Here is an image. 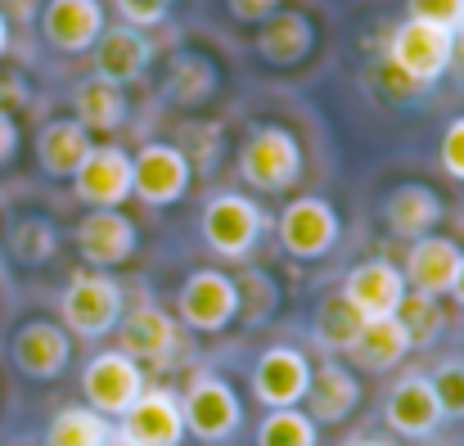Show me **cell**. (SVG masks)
<instances>
[{
    "mask_svg": "<svg viewBox=\"0 0 464 446\" xmlns=\"http://www.w3.org/2000/svg\"><path fill=\"white\" fill-rule=\"evenodd\" d=\"M451 54H456V36L438 23H420L406 18L392 27L388 41V63L411 82V86H433L451 73Z\"/></svg>",
    "mask_w": 464,
    "mask_h": 446,
    "instance_id": "cell-1",
    "label": "cell"
},
{
    "mask_svg": "<svg viewBox=\"0 0 464 446\" xmlns=\"http://www.w3.org/2000/svg\"><path fill=\"white\" fill-rule=\"evenodd\" d=\"M122 306H127L122 285L113 276H104V271H77L68 280L63 297H59V315H63L68 334H77V338L113 334L118 320H122Z\"/></svg>",
    "mask_w": 464,
    "mask_h": 446,
    "instance_id": "cell-2",
    "label": "cell"
},
{
    "mask_svg": "<svg viewBox=\"0 0 464 446\" xmlns=\"http://www.w3.org/2000/svg\"><path fill=\"white\" fill-rule=\"evenodd\" d=\"M239 176L253 189H294L303 176V145L285 127H257L239 149Z\"/></svg>",
    "mask_w": 464,
    "mask_h": 446,
    "instance_id": "cell-3",
    "label": "cell"
},
{
    "mask_svg": "<svg viewBox=\"0 0 464 446\" xmlns=\"http://www.w3.org/2000/svg\"><path fill=\"white\" fill-rule=\"evenodd\" d=\"M262 230H266V212L244 194H217L203 208V239L217 257H230V262L248 257Z\"/></svg>",
    "mask_w": 464,
    "mask_h": 446,
    "instance_id": "cell-4",
    "label": "cell"
},
{
    "mask_svg": "<svg viewBox=\"0 0 464 446\" xmlns=\"http://www.w3.org/2000/svg\"><path fill=\"white\" fill-rule=\"evenodd\" d=\"M180 420H185V433H194L198 442H226L239 429L244 406H239V397L226 379L194 374L185 397H180Z\"/></svg>",
    "mask_w": 464,
    "mask_h": 446,
    "instance_id": "cell-5",
    "label": "cell"
},
{
    "mask_svg": "<svg viewBox=\"0 0 464 446\" xmlns=\"http://www.w3.org/2000/svg\"><path fill=\"white\" fill-rule=\"evenodd\" d=\"M145 388H150V383H145V370H140L131 356H122V352H100V356H91L86 370H82V397H86V406L100 411L104 420H113V415L122 420Z\"/></svg>",
    "mask_w": 464,
    "mask_h": 446,
    "instance_id": "cell-6",
    "label": "cell"
},
{
    "mask_svg": "<svg viewBox=\"0 0 464 446\" xmlns=\"http://www.w3.org/2000/svg\"><path fill=\"white\" fill-rule=\"evenodd\" d=\"M194 180V167L189 158L180 153V145H140V153L131 158V194L150 208H167V203H180L185 189Z\"/></svg>",
    "mask_w": 464,
    "mask_h": 446,
    "instance_id": "cell-7",
    "label": "cell"
},
{
    "mask_svg": "<svg viewBox=\"0 0 464 446\" xmlns=\"http://www.w3.org/2000/svg\"><path fill=\"white\" fill-rule=\"evenodd\" d=\"M176 315L198 329V334H221L235 315H239V289L230 276L221 271H194L180 294H176Z\"/></svg>",
    "mask_w": 464,
    "mask_h": 446,
    "instance_id": "cell-8",
    "label": "cell"
},
{
    "mask_svg": "<svg viewBox=\"0 0 464 446\" xmlns=\"http://www.w3.org/2000/svg\"><path fill=\"white\" fill-rule=\"evenodd\" d=\"M77 253L95 271H113V267L131 262V253H136V226H131V217L118 212V208H91L77 221Z\"/></svg>",
    "mask_w": 464,
    "mask_h": 446,
    "instance_id": "cell-9",
    "label": "cell"
},
{
    "mask_svg": "<svg viewBox=\"0 0 464 446\" xmlns=\"http://www.w3.org/2000/svg\"><path fill=\"white\" fill-rule=\"evenodd\" d=\"M72 189L86 208H122L131 194V153L118 145H91L72 171Z\"/></svg>",
    "mask_w": 464,
    "mask_h": 446,
    "instance_id": "cell-10",
    "label": "cell"
},
{
    "mask_svg": "<svg viewBox=\"0 0 464 446\" xmlns=\"http://www.w3.org/2000/svg\"><path fill=\"white\" fill-rule=\"evenodd\" d=\"M311 379V361L298 347H266L253 365V397L266 411H289L303 406Z\"/></svg>",
    "mask_w": 464,
    "mask_h": 446,
    "instance_id": "cell-11",
    "label": "cell"
},
{
    "mask_svg": "<svg viewBox=\"0 0 464 446\" xmlns=\"http://www.w3.org/2000/svg\"><path fill=\"white\" fill-rule=\"evenodd\" d=\"M36 23H41V36L50 50L86 54L104 32V5L100 0H45Z\"/></svg>",
    "mask_w": 464,
    "mask_h": 446,
    "instance_id": "cell-12",
    "label": "cell"
},
{
    "mask_svg": "<svg viewBox=\"0 0 464 446\" xmlns=\"http://www.w3.org/2000/svg\"><path fill=\"white\" fill-rule=\"evenodd\" d=\"M280 244L289 257L315 262L338 244V212L324 199H294L280 212Z\"/></svg>",
    "mask_w": 464,
    "mask_h": 446,
    "instance_id": "cell-13",
    "label": "cell"
},
{
    "mask_svg": "<svg viewBox=\"0 0 464 446\" xmlns=\"http://www.w3.org/2000/svg\"><path fill=\"white\" fill-rule=\"evenodd\" d=\"M68 356H72V338L54 320H27L9 338V361L27 379H59L68 370Z\"/></svg>",
    "mask_w": 464,
    "mask_h": 446,
    "instance_id": "cell-14",
    "label": "cell"
},
{
    "mask_svg": "<svg viewBox=\"0 0 464 446\" xmlns=\"http://www.w3.org/2000/svg\"><path fill=\"white\" fill-rule=\"evenodd\" d=\"M136 446H180L185 442V420H180V397L167 388H145L131 411L122 415V429Z\"/></svg>",
    "mask_w": 464,
    "mask_h": 446,
    "instance_id": "cell-15",
    "label": "cell"
},
{
    "mask_svg": "<svg viewBox=\"0 0 464 446\" xmlns=\"http://www.w3.org/2000/svg\"><path fill=\"white\" fill-rule=\"evenodd\" d=\"M176 343H180V329L158 306H136L131 315L118 320V352L131 356L136 365H167Z\"/></svg>",
    "mask_w": 464,
    "mask_h": 446,
    "instance_id": "cell-16",
    "label": "cell"
},
{
    "mask_svg": "<svg viewBox=\"0 0 464 446\" xmlns=\"http://www.w3.org/2000/svg\"><path fill=\"white\" fill-rule=\"evenodd\" d=\"M383 420H388V429L401 433V438H429V433L442 424V406H438V393H433L429 374H406V379H397L392 393H388Z\"/></svg>",
    "mask_w": 464,
    "mask_h": 446,
    "instance_id": "cell-17",
    "label": "cell"
},
{
    "mask_svg": "<svg viewBox=\"0 0 464 446\" xmlns=\"http://www.w3.org/2000/svg\"><path fill=\"white\" fill-rule=\"evenodd\" d=\"M456 267H460L456 239H447V235H420V239H411V248H406L401 276H406V289L442 297V294H451Z\"/></svg>",
    "mask_w": 464,
    "mask_h": 446,
    "instance_id": "cell-18",
    "label": "cell"
},
{
    "mask_svg": "<svg viewBox=\"0 0 464 446\" xmlns=\"http://www.w3.org/2000/svg\"><path fill=\"white\" fill-rule=\"evenodd\" d=\"M91 50H95V77L118 82V86L140 82L145 68H150V59H154L150 36H145L140 27H127V23H122V27H104Z\"/></svg>",
    "mask_w": 464,
    "mask_h": 446,
    "instance_id": "cell-19",
    "label": "cell"
},
{
    "mask_svg": "<svg viewBox=\"0 0 464 446\" xmlns=\"http://www.w3.org/2000/svg\"><path fill=\"white\" fill-rule=\"evenodd\" d=\"M343 297H347L365 320L392 315L397 302L406 297V276H401L388 257H370V262L352 267V276H347V285H343Z\"/></svg>",
    "mask_w": 464,
    "mask_h": 446,
    "instance_id": "cell-20",
    "label": "cell"
},
{
    "mask_svg": "<svg viewBox=\"0 0 464 446\" xmlns=\"http://www.w3.org/2000/svg\"><path fill=\"white\" fill-rule=\"evenodd\" d=\"M315 45V27H311L307 14L298 9H276L271 18H262V32H257V54L276 68H298Z\"/></svg>",
    "mask_w": 464,
    "mask_h": 446,
    "instance_id": "cell-21",
    "label": "cell"
},
{
    "mask_svg": "<svg viewBox=\"0 0 464 446\" xmlns=\"http://www.w3.org/2000/svg\"><path fill=\"white\" fill-rule=\"evenodd\" d=\"M307 415L315 424H338V420H347L352 411H356V402H361V383L347 374V365H338V361H324V365H315L307 379Z\"/></svg>",
    "mask_w": 464,
    "mask_h": 446,
    "instance_id": "cell-22",
    "label": "cell"
},
{
    "mask_svg": "<svg viewBox=\"0 0 464 446\" xmlns=\"http://www.w3.org/2000/svg\"><path fill=\"white\" fill-rule=\"evenodd\" d=\"M383 221L397 239H420L433 235V226L442 221V199L429 185H397L383 199Z\"/></svg>",
    "mask_w": 464,
    "mask_h": 446,
    "instance_id": "cell-23",
    "label": "cell"
},
{
    "mask_svg": "<svg viewBox=\"0 0 464 446\" xmlns=\"http://www.w3.org/2000/svg\"><path fill=\"white\" fill-rule=\"evenodd\" d=\"M352 361L361 365V370H374V374H383V370H392V365H401L406 361V352H411V338H406V329H401V320L397 315H374V320H365L361 325V334L352 338Z\"/></svg>",
    "mask_w": 464,
    "mask_h": 446,
    "instance_id": "cell-24",
    "label": "cell"
},
{
    "mask_svg": "<svg viewBox=\"0 0 464 446\" xmlns=\"http://www.w3.org/2000/svg\"><path fill=\"white\" fill-rule=\"evenodd\" d=\"M91 145L95 141H91V131L77 118H54L36 136V162H41L45 176H68L72 180V171L82 167V158L91 153Z\"/></svg>",
    "mask_w": 464,
    "mask_h": 446,
    "instance_id": "cell-25",
    "label": "cell"
},
{
    "mask_svg": "<svg viewBox=\"0 0 464 446\" xmlns=\"http://www.w3.org/2000/svg\"><path fill=\"white\" fill-rule=\"evenodd\" d=\"M72 113L86 131H118L127 122V91L104 77H86L72 91Z\"/></svg>",
    "mask_w": 464,
    "mask_h": 446,
    "instance_id": "cell-26",
    "label": "cell"
},
{
    "mask_svg": "<svg viewBox=\"0 0 464 446\" xmlns=\"http://www.w3.org/2000/svg\"><path fill=\"white\" fill-rule=\"evenodd\" d=\"M361 325H365V315L343 297V289L320 297V306H315V343H320L324 352H347L352 338L361 334Z\"/></svg>",
    "mask_w": 464,
    "mask_h": 446,
    "instance_id": "cell-27",
    "label": "cell"
},
{
    "mask_svg": "<svg viewBox=\"0 0 464 446\" xmlns=\"http://www.w3.org/2000/svg\"><path fill=\"white\" fill-rule=\"evenodd\" d=\"M208 95H212V63L198 54H176L162 77V100L189 109V104H203Z\"/></svg>",
    "mask_w": 464,
    "mask_h": 446,
    "instance_id": "cell-28",
    "label": "cell"
},
{
    "mask_svg": "<svg viewBox=\"0 0 464 446\" xmlns=\"http://www.w3.org/2000/svg\"><path fill=\"white\" fill-rule=\"evenodd\" d=\"M109 420L91 406H63L50 429H45V446H104L109 442Z\"/></svg>",
    "mask_w": 464,
    "mask_h": 446,
    "instance_id": "cell-29",
    "label": "cell"
},
{
    "mask_svg": "<svg viewBox=\"0 0 464 446\" xmlns=\"http://www.w3.org/2000/svg\"><path fill=\"white\" fill-rule=\"evenodd\" d=\"M392 315L401 320L411 347H429V343H438V334L447 329V311H442V302L429 297V294H415V289H406V297L397 302Z\"/></svg>",
    "mask_w": 464,
    "mask_h": 446,
    "instance_id": "cell-30",
    "label": "cell"
},
{
    "mask_svg": "<svg viewBox=\"0 0 464 446\" xmlns=\"http://www.w3.org/2000/svg\"><path fill=\"white\" fill-rule=\"evenodd\" d=\"M257 446H315V420L307 411H298V406L271 411L257 424Z\"/></svg>",
    "mask_w": 464,
    "mask_h": 446,
    "instance_id": "cell-31",
    "label": "cell"
},
{
    "mask_svg": "<svg viewBox=\"0 0 464 446\" xmlns=\"http://www.w3.org/2000/svg\"><path fill=\"white\" fill-rule=\"evenodd\" d=\"M9 248H14L18 262L41 267V262L54 253V226L41 221V217H23V221L14 226V235H9Z\"/></svg>",
    "mask_w": 464,
    "mask_h": 446,
    "instance_id": "cell-32",
    "label": "cell"
},
{
    "mask_svg": "<svg viewBox=\"0 0 464 446\" xmlns=\"http://www.w3.org/2000/svg\"><path fill=\"white\" fill-rule=\"evenodd\" d=\"M433 393H438V406H442V420H464V361H442L433 374H429Z\"/></svg>",
    "mask_w": 464,
    "mask_h": 446,
    "instance_id": "cell-33",
    "label": "cell"
},
{
    "mask_svg": "<svg viewBox=\"0 0 464 446\" xmlns=\"http://www.w3.org/2000/svg\"><path fill=\"white\" fill-rule=\"evenodd\" d=\"M235 289H239V311H244L248 320H262V315L276 306V285H271L266 276H257V271L239 276Z\"/></svg>",
    "mask_w": 464,
    "mask_h": 446,
    "instance_id": "cell-34",
    "label": "cell"
},
{
    "mask_svg": "<svg viewBox=\"0 0 464 446\" xmlns=\"http://www.w3.org/2000/svg\"><path fill=\"white\" fill-rule=\"evenodd\" d=\"M406 18H420V23H438L447 32H456L464 18V0H406Z\"/></svg>",
    "mask_w": 464,
    "mask_h": 446,
    "instance_id": "cell-35",
    "label": "cell"
},
{
    "mask_svg": "<svg viewBox=\"0 0 464 446\" xmlns=\"http://www.w3.org/2000/svg\"><path fill=\"white\" fill-rule=\"evenodd\" d=\"M167 9H171V0H118V14L127 18V27H158L162 18H167Z\"/></svg>",
    "mask_w": 464,
    "mask_h": 446,
    "instance_id": "cell-36",
    "label": "cell"
},
{
    "mask_svg": "<svg viewBox=\"0 0 464 446\" xmlns=\"http://www.w3.org/2000/svg\"><path fill=\"white\" fill-rule=\"evenodd\" d=\"M438 158H442L447 176L464 180V118H456V122L442 131V149H438Z\"/></svg>",
    "mask_w": 464,
    "mask_h": 446,
    "instance_id": "cell-37",
    "label": "cell"
},
{
    "mask_svg": "<svg viewBox=\"0 0 464 446\" xmlns=\"http://www.w3.org/2000/svg\"><path fill=\"white\" fill-rule=\"evenodd\" d=\"M226 9L239 23H262V18H271L280 9V0H226Z\"/></svg>",
    "mask_w": 464,
    "mask_h": 446,
    "instance_id": "cell-38",
    "label": "cell"
},
{
    "mask_svg": "<svg viewBox=\"0 0 464 446\" xmlns=\"http://www.w3.org/2000/svg\"><path fill=\"white\" fill-rule=\"evenodd\" d=\"M14 149H18V127H14V113H9V109H0V167L14 158Z\"/></svg>",
    "mask_w": 464,
    "mask_h": 446,
    "instance_id": "cell-39",
    "label": "cell"
},
{
    "mask_svg": "<svg viewBox=\"0 0 464 446\" xmlns=\"http://www.w3.org/2000/svg\"><path fill=\"white\" fill-rule=\"evenodd\" d=\"M41 5H45V0H0V14L14 18V23H32V18L41 14Z\"/></svg>",
    "mask_w": 464,
    "mask_h": 446,
    "instance_id": "cell-40",
    "label": "cell"
},
{
    "mask_svg": "<svg viewBox=\"0 0 464 446\" xmlns=\"http://www.w3.org/2000/svg\"><path fill=\"white\" fill-rule=\"evenodd\" d=\"M451 36H456V54H451V63H456V68L464 73V18H460V27H456Z\"/></svg>",
    "mask_w": 464,
    "mask_h": 446,
    "instance_id": "cell-41",
    "label": "cell"
},
{
    "mask_svg": "<svg viewBox=\"0 0 464 446\" xmlns=\"http://www.w3.org/2000/svg\"><path fill=\"white\" fill-rule=\"evenodd\" d=\"M451 294H456V302L464 306V253H460V267H456V280H451Z\"/></svg>",
    "mask_w": 464,
    "mask_h": 446,
    "instance_id": "cell-42",
    "label": "cell"
},
{
    "mask_svg": "<svg viewBox=\"0 0 464 446\" xmlns=\"http://www.w3.org/2000/svg\"><path fill=\"white\" fill-rule=\"evenodd\" d=\"M5 50H9V18L0 14V54H5Z\"/></svg>",
    "mask_w": 464,
    "mask_h": 446,
    "instance_id": "cell-43",
    "label": "cell"
},
{
    "mask_svg": "<svg viewBox=\"0 0 464 446\" xmlns=\"http://www.w3.org/2000/svg\"><path fill=\"white\" fill-rule=\"evenodd\" d=\"M343 446H392V442H383V438H352V442H343Z\"/></svg>",
    "mask_w": 464,
    "mask_h": 446,
    "instance_id": "cell-44",
    "label": "cell"
},
{
    "mask_svg": "<svg viewBox=\"0 0 464 446\" xmlns=\"http://www.w3.org/2000/svg\"><path fill=\"white\" fill-rule=\"evenodd\" d=\"M104 446H136V442H131L127 433H118V429H113V433H109V442H104Z\"/></svg>",
    "mask_w": 464,
    "mask_h": 446,
    "instance_id": "cell-45",
    "label": "cell"
}]
</instances>
